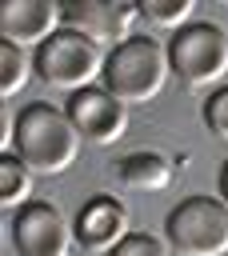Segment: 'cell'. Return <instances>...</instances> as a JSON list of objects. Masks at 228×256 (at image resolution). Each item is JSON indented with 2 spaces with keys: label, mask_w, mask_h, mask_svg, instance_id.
Here are the masks:
<instances>
[{
  "label": "cell",
  "mask_w": 228,
  "mask_h": 256,
  "mask_svg": "<svg viewBox=\"0 0 228 256\" xmlns=\"http://www.w3.org/2000/svg\"><path fill=\"white\" fill-rule=\"evenodd\" d=\"M80 132L72 124V116L48 100H32L16 108V124H12V144L8 152H16L36 176H60L76 164L80 156Z\"/></svg>",
  "instance_id": "6da1fadb"
},
{
  "label": "cell",
  "mask_w": 228,
  "mask_h": 256,
  "mask_svg": "<svg viewBox=\"0 0 228 256\" xmlns=\"http://www.w3.org/2000/svg\"><path fill=\"white\" fill-rule=\"evenodd\" d=\"M172 80V60H168V44H160L148 32H136L132 40L116 44L104 60V88L124 104H152Z\"/></svg>",
  "instance_id": "7a4b0ae2"
},
{
  "label": "cell",
  "mask_w": 228,
  "mask_h": 256,
  "mask_svg": "<svg viewBox=\"0 0 228 256\" xmlns=\"http://www.w3.org/2000/svg\"><path fill=\"white\" fill-rule=\"evenodd\" d=\"M104 60H108V52H104L100 44L84 40V36L72 32V28H60L48 44H40V48L32 52L36 76H40L48 88L68 92V96H76V92L92 88L96 80H104Z\"/></svg>",
  "instance_id": "3957f363"
},
{
  "label": "cell",
  "mask_w": 228,
  "mask_h": 256,
  "mask_svg": "<svg viewBox=\"0 0 228 256\" xmlns=\"http://www.w3.org/2000/svg\"><path fill=\"white\" fill-rule=\"evenodd\" d=\"M172 76L184 88H220L228 76V32L212 20H192L168 40Z\"/></svg>",
  "instance_id": "277c9868"
},
{
  "label": "cell",
  "mask_w": 228,
  "mask_h": 256,
  "mask_svg": "<svg viewBox=\"0 0 228 256\" xmlns=\"http://www.w3.org/2000/svg\"><path fill=\"white\" fill-rule=\"evenodd\" d=\"M176 256H228V204L220 196H188L164 220Z\"/></svg>",
  "instance_id": "5b68a950"
},
{
  "label": "cell",
  "mask_w": 228,
  "mask_h": 256,
  "mask_svg": "<svg viewBox=\"0 0 228 256\" xmlns=\"http://www.w3.org/2000/svg\"><path fill=\"white\" fill-rule=\"evenodd\" d=\"M76 244L72 220L52 200H32L12 216V248L16 256H68Z\"/></svg>",
  "instance_id": "8992f818"
},
{
  "label": "cell",
  "mask_w": 228,
  "mask_h": 256,
  "mask_svg": "<svg viewBox=\"0 0 228 256\" xmlns=\"http://www.w3.org/2000/svg\"><path fill=\"white\" fill-rule=\"evenodd\" d=\"M136 20H140V4H128V0H72V4H64V28L80 32L84 40H92L108 52L136 36Z\"/></svg>",
  "instance_id": "52a82bcc"
},
{
  "label": "cell",
  "mask_w": 228,
  "mask_h": 256,
  "mask_svg": "<svg viewBox=\"0 0 228 256\" xmlns=\"http://www.w3.org/2000/svg\"><path fill=\"white\" fill-rule=\"evenodd\" d=\"M64 28V4L56 0H0V40L16 48H40Z\"/></svg>",
  "instance_id": "ba28073f"
},
{
  "label": "cell",
  "mask_w": 228,
  "mask_h": 256,
  "mask_svg": "<svg viewBox=\"0 0 228 256\" xmlns=\"http://www.w3.org/2000/svg\"><path fill=\"white\" fill-rule=\"evenodd\" d=\"M64 112L72 116L76 132L92 144H116L128 128V108L104 88V84H92L76 96L64 100Z\"/></svg>",
  "instance_id": "9c48e42d"
},
{
  "label": "cell",
  "mask_w": 228,
  "mask_h": 256,
  "mask_svg": "<svg viewBox=\"0 0 228 256\" xmlns=\"http://www.w3.org/2000/svg\"><path fill=\"white\" fill-rule=\"evenodd\" d=\"M128 224H132V220H128V208H124L116 196H92V200H84V208H80L76 220H72L76 244L88 248V252H104V256H108L120 240L132 236Z\"/></svg>",
  "instance_id": "30bf717a"
},
{
  "label": "cell",
  "mask_w": 228,
  "mask_h": 256,
  "mask_svg": "<svg viewBox=\"0 0 228 256\" xmlns=\"http://www.w3.org/2000/svg\"><path fill=\"white\" fill-rule=\"evenodd\" d=\"M116 176L136 192H164L172 184V160L160 152H132L116 164Z\"/></svg>",
  "instance_id": "8fae6325"
},
{
  "label": "cell",
  "mask_w": 228,
  "mask_h": 256,
  "mask_svg": "<svg viewBox=\"0 0 228 256\" xmlns=\"http://www.w3.org/2000/svg\"><path fill=\"white\" fill-rule=\"evenodd\" d=\"M32 168L16 156V152H4L0 156V204L4 208H24V204H32Z\"/></svg>",
  "instance_id": "7c38bea8"
},
{
  "label": "cell",
  "mask_w": 228,
  "mask_h": 256,
  "mask_svg": "<svg viewBox=\"0 0 228 256\" xmlns=\"http://www.w3.org/2000/svg\"><path fill=\"white\" fill-rule=\"evenodd\" d=\"M36 72L28 48H16L8 40H0V104H12V96L24 92L28 76Z\"/></svg>",
  "instance_id": "4fadbf2b"
},
{
  "label": "cell",
  "mask_w": 228,
  "mask_h": 256,
  "mask_svg": "<svg viewBox=\"0 0 228 256\" xmlns=\"http://www.w3.org/2000/svg\"><path fill=\"white\" fill-rule=\"evenodd\" d=\"M192 12L196 0H140V20L164 32H180L184 24H192Z\"/></svg>",
  "instance_id": "5bb4252c"
},
{
  "label": "cell",
  "mask_w": 228,
  "mask_h": 256,
  "mask_svg": "<svg viewBox=\"0 0 228 256\" xmlns=\"http://www.w3.org/2000/svg\"><path fill=\"white\" fill-rule=\"evenodd\" d=\"M108 256H172V248H168V240H160V236H152V232H132V236L120 240Z\"/></svg>",
  "instance_id": "9a60e30c"
},
{
  "label": "cell",
  "mask_w": 228,
  "mask_h": 256,
  "mask_svg": "<svg viewBox=\"0 0 228 256\" xmlns=\"http://www.w3.org/2000/svg\"><path fill=\"white\" fill-rule=\"evenodd\" d=\"M204 124L216 140H228V84L212 88V96L204 100Z\"/></svg>",
  "instance_id": "2e32d148"
},
{
  "label": "cell",
  "mask_w": 228,
  "mask_h": 256,
  "mask_svg": "<svg viewBox=\"0 0 228 256\" xmlns=\"http://www.w3.org/2000/svg\"><path fill=\"white\" fill-rule=\"evenodd\" d=\"M220 200L228 204V160H224V168H220Z\"/></svg>",
  "instance_id": "e0dca14e"
}]
</instances>
